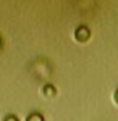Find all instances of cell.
Segmentation results:
<instances>
[{
    "mask_svg": "<svg viewBox=\"0 0 118 121\" xmlns=\"http://www.w3.org/2000/svg\"><path fill=\"white\" fill-rule=\"evenodd\" d=\"M5 121H18V120H16L15 116H8V118H7V120H5Z\"/></svg>",
    "mask_w": 118,
    "mask_h": 121,
    "instance_id": "7a4b0ae2",
    "label": "cell"
},
{
    "mask_svg": "<svg viewBox=\"0 0 118 121\" xmlns=\"http://www.w3.org/2000/svg\"><path fill=\"white\" fill-rule=\"evenodd\" d=\"M27 121H44V118L39 116V115H31V116L27 118Z\"/></svg>",
    "mask_w": 118,
    "mask_h": 121,
    "instance_id": "6da1fadb",
    "label": "cell"
}]
</instances>
